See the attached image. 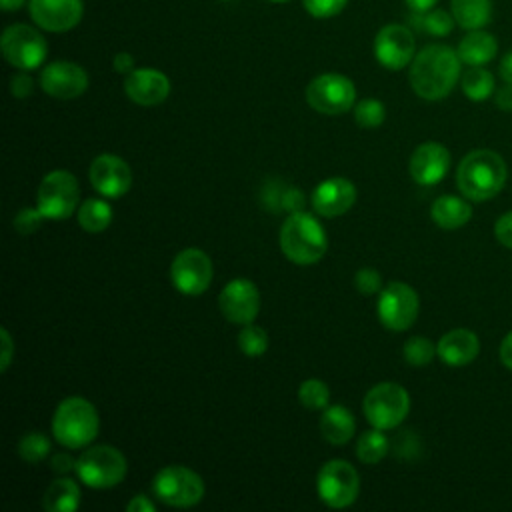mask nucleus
<instances>
[{
  "label": "nucleus",
  "mask_w": 512,
  "mask_h": 512,
  "mask_svg": "<svg viewBox=\"0 0 512 512\" xmlns=\"http://www.w3.org/2000/svg\"><path fill=\"white\" fill-rule=\"evenodd\" d=\"M460 56L446 44L422 48L410 62L408 80L412 90L424 100L446 98L460 78Z\"/></svg>",
  "instance_id": "obj_1"
},
{
  "label": "nucleus",
  "mask_w": 512,
  "mask_h": 512,
  "mask_svg": "<svg viewBox=\"0 0 512 512\" xmlns=\"http://www.w3.org/2000/svg\"><path fill=\"white\" fill-rule=\"evenodd\" d=\"M506 162L494 150H472L468 152L456 170L458 190L474 202L494 198L506 184Z\"/></svg>",
  "instance_id": "obj_2"
},
{
  "label": "nucleus",
  "mask_w": 512,
  "mask_h": 512,
  "mask_svg": "<svg viewBox=\"0 0 512 512\" xmlns=\"http://www.w3.org/2000/svg\"><path fill=\"white\" fill-rule=\"evenodd\" d=\"M328 248V236L316 216L300 210L288 214L280 228V250L282 254L300 266L318 262Z\"/></svg>",
  "instance_id": "obj_3"
},
{
  "label": "nucleus",
  "mask_w": 512,
  "mask_h": 512,
  "mask_svg": "<svg viewBox=\"0 0 512 512\" xmlns=\"http://www.w3.org/2000/svg\"><path fill=\"white\" fill-rule=\"evenodd\" d=\"M100 430L96 406L82 396L64 398L52 416V434L64 448H84L94 442Z\"/></svg>",
  "instance_id": "obj_4"
},
{
  "label": "nucleus",
  "mask_w": 512,
  "mask_h": 512,
  "mask_svg": "<svg viewBox=\"0 0 512 512\" xmlns=\"http://www.w3.org/2000/svg\"><path fill=\"white\" fill-rule=\"evenodd\" d=\"M128 472L124 454L108 444L88 446L76 460V474L88 488H112L118 486Z\"/></svg>",
  "instance_id": "obj_5"
},
{
  "label": "nucleus",
  "mask_w": 512,
  "mask_h": 512,
  "mask_svg": "<svg viewBox=\"0 0 512 512\" xmlns=\"http://www.w3.org/2000/svg\"><path fill=\"white\" fill-rule=\"evenodd\" d=\"M410 410V396L404 386L396 382H380L372 386L362 402V412L372 428L392 430Z\"/></svg>",
  "instance_id": "obj_6"
},
{
  "label": "nucleus",
  "mask_w": 512,
  "mask_h": 512,
  "mask_svg": "<svg viewBox=\"0 0 512 512\" xmlns=\"http://www.w3.org/2000/svg\"><path fill=\"white\" fill-rule=\"evenodd\" d=\"M156 498L174 508L196 506L204 496V480L192 468L170 464L156 472L152 480Z\"/></svg>",
  "instance_id": "obj_7"
},
{
  "label": "nucleus",
  "mask_w": 512,
  "mask_h": 512,
  "mask_svg": "<svg viewBox=\"0 0 512 512\" xmlns=\"http://www.w3.org/2000/svg\"><path fill=\"white\" fill-rule=\"evenodd\" d=\"M316 492L328 508H348L356 502L360 492L358 470L342 458H332L318 470Z\"/></svg>",
  "instance_id": "obj_8"
},
{
  "label": "nucleus",
  "mask_w": 512,
  "mask_h": 512,
  "mask_svg": "<svg viewBox=\"0 0 512 512\" xmlns=\"http://www.w3.org/2000/svg\"><path fill=\"white\" fill-rule=\"evenodd\" d=\"M80 186L72 172L52 170L48 172L36 192V206L48 220L70 218L78 210Z\"/></svg>",
  "instance_id": "obj_9"
},
{
  "label": "nucleus",
  "mask_w": 512,
  "mask_h": 512,
  "mask_svg": "<svg viewBox=\"0 0 512 512\" xmlns=\"http://www.w3.org/2000/svg\"><path fill=\"white\" fill-rule=\"evenodd\" d=\"M0 48L8 64L18 70L38 68L48 54L46 38L28 24H12L2 32Z\"/></svg>",
  "instance_id": "obj_10"
},
{
  "label": "nucleus",
  "mask_w": 512,
  "mask_h": 512,
  "mask_svg": "<svg viewBox=\"0 0 512 512\" xmlns=\"http://www.w3.org/2000/svg\"><path fill=\"white\" fill-rule=\"evenodd\" d=\"M356 100V88L350 78L336 72H326L310 80L306 86V102L312 110L328 116L344 114Z\"/></svg>",
  "instance_id": "obj_11"
},
{
  "label": "nucleus",
  "mask_w": 512,
  "mask_h": 512,
  "mask_svg": "<svg viewBox=\"0 0 512 512\" xmlns=\"http://www.w3.org/2000/svg\"><path fill=\"white\" fill-rule=\"evenodd\" d=\"M420 298L406 282H388L378 292V320L392 332L408 330L418 318Z\"/></svg>",
  "instance_id": "obj_12"
},
{
  "label": "nucleus",
  "mask_w": 512,
  "mask_h": 512,
  "mask_svg": "<svg viewBox=\"0 0 512 512\" xmlns=\"http://www.w3.org/2000/svg\"><path fill=\"white\" fill-rule=\"evenodd\" d=\"M212 260L200 248H184L180 250L170 264V280L172 286L186 296L202 294L212 282Z\"/></svg>",
  "instance_id": "obj_13"
},
{
  "label": "nucleus",
  "mask_w": 512,
  "mask_h": 512,
  "mask_svg": "<svg viewBox=\"0 0 512 512\" xmlns=\"http://www.w3.org/2000/svg\"><path fill=\"white\" fill-rule=\"evenodd\" d=\"M218 306L232 324H250L260 312V292L248 278L230 280L218 294Z\"/></svg>",
  "instance_id": "obj_14"
},
{
  "label": "nucleus",
  "mask_w": 512,
  "mask_h": 512,
  "mask_svg": "<svg viewBox=\"0 0 512 512\" xmlns=\"http://www.w3.org/2000/svg\"><path fill=\"white\" fill-rule=\"evenodd\" d=\"M416 42L410 28L402 24H386L374 38V56L388 70H402L414 58Z\"/></svg>",
  "instance_id": "obj_15"
},
{
  "label": "nucleus",
  "mask_w": 512,
  "mask_h": 512,
  "mask_svg": "<svg viewBox=\"0 0 512 512\" xmlns=\"http://www.w3.org/2000/svg\"><path fill=\"white\" fill-rule=\"evenodd\" d=\"M40 86L42 90L58 100H72L86 92L88 88V74L86 70L68 60H56L42 68L40 72Z\"/></svg>",
  "instance_id": "obj_16"
},
{
  "label": "nucleus",
  "mask_w": 512,
  "mask_h": 512,
  "mask_svg": "<svg viewBox=\"0 0 512 512\" xmlns=\"http://www.w3.org/2000/svg\"><path fill=\"white\" fill-rule=\"evenodd\" d=\"M90 184L104 198H120L132 186V168L128 162L116 154H100L92 160Z\"/></svg>",
  "instance_id": "obj_17"
},
{
  "label": "nucleus",
  "mask_w": 512,
  "mask_h": 512,
  "mask_svg": "<svg viewBox=\"0 0 512 512\" xmlns=\"http://www.w3.org/2000/svg\"><path fill=\"white\" fill-rule=\"evenodd\" d=\"M28 14L42 30L68 32L80 24L82 0H28Z\"/></svg>",
  "instance_id": "obj_18"
},
{
  "label": "nucleus",
  "mask_w": 512,
  "mask_h": 512,
  "mask_svg": "<svg viewBox=\"0 0 512 512\" xmlns=\"http://www.w3.org/2000/svg\"><path fill=\"white\" fill-rule=\"evenodd\" d=\"M408 170L416 184L434 186L450 170V152L440 142H424L412 152Z\"/></svg>",
  "instance_id": "obj_19"
},
{
  "label": "nucleus",
  "mask_w": 512,
  "mask_h": 512,
  "mask_svg": "<svg viewBox=\"0 0 512 512\" xmlns=\"http://www.w3.org/2000/svg\"><path fill=\"white\" fill-rule=\"evenodd\" d=\"M310 202L314 212L324 218L342 216L356 202V186L342 176L326 178L312 190Z\"/></svg>",
  "instance_id": "obj_20"
},
{
  "label": "nucleus",
  "mask_w": 512,
  "mask_h": 512,
  "mask_svg": "<svg viewBox=\"0 0 512 512\" xmlns=\"http://www.w3.org/2000/svg\"><path fill=\"white\" fill-rule=\"evenodd\" d=\"M124 92L138 106H156L168 98L170 80L156 68H134L124 78Z\"/></svg>",
  "instance_id": "obj_21"
},
{
  "label": "nucleus",
  "mask_w": 512,
  "mask_h": 512,
  "mask_svg": "<svg viewBox=\"0 0 512 512\" xmlns=\"http://www.w3.org/2000/svg\"><path fill=\"white\" fill-rule=\"evenodd\" d=\"M478 352V336L466 328H454L446 332L436 344V354L448 366H466L478 356Z\"/></svg>",
  "instance_id": "obj_22"
},
{
  "label": "nucleus",
  "mask_w": 512,
  "mask_h": 512,
  "mask_svg": "<svg viewBox=\"0 0 512 512\" xmlns=\"http://www.w3.org/2000/svg\"><path fill=\"white\" fill-rule=\"evenodd\" d=\"M354 430H356V420L346 406L342 404L326 406L324 414L320 416V434L324 436L326 442L334 446H342L352 440Z\"/></svg>",
  "instance_id": "obj_23"
},
{
  "label": "nucleus",
  "mask_w": 512,
  "mask_h": 512,
  "mask_svg": "<svg viewBox=\"0 0 512 512\" xmlns=\"http://www.w3.org/2000/svg\"><path fill=\"white\" fill-rule=\"evenodd\" d=\"M458 56L468 66H482L490 62L498 52V42L484 30H470L458 44Z\"/></svg>",
  "instance_id": "obj_24"
},
{
  "label": "nucleus",
  "mask_w": 512,
  "mask_h": 512,
  "mask_svg": "<svg viewBox=\"0 0 512 512\" xmlns=\"http://www.w3.org/2000/svg\"><path fill=\"white\" fill-rule=\"evenodd\" d=\"M430 216L440 228L456 230V228H462L464 224H468V220L472 218V208L464 198L446 194L432 202Z\"/></svg>",
  "instance_id": "obj_25"
},
{
  "label": "nucleus",
  "mask_w": 512,
  "mask_h": 512,
  "mask_svg": "<svg viewBox=\"0 0 512 512\" xmlns=\"http://www.w3.org/2000/svg\"><path fill=\"white\" fill-rule=\"evenodd\" d=\"M80 486L72 478H56L44 492L42 506L48 512H74L80 506Z\"/></svg>",
  "instance_id": "obj_26"
},
{
  "label": "nucleus",
  "mask_w": 512,
  "mask_h": 512,
  "mask_svg": "<svg viewBox=\"0 0 512 512\" xmlns=\"http://www.w3.org/2000/svg\"><path fill=\"white\" fill-rule=\"evenodd\" d=\"M452 16L458 26L478 30L490 22L492 0H450Z\"/></svg>",
  "instance_id": "obj_27"
},
{
  "label": "nucleus",
  "mask_w": 512,
  "mask_h": 512,
  "mask_svg": "<svg viewBox=\"0 0 512 512\" xmlns=\"http://www.w3.org/2000/svg\"><path fill=\"white\" fill-rule=\"evenodd\" d=\"M112 216L114 214H112L110 204L102 198H86L76 210L80 228L86 232H92V234L106 230L112 222Z\"/></svg>",
  "instance_id": "obj_28"
},
{
  "label": "nucleus",
  "mask_w": 512,
  "mask_h": 512,
  "mask_svg": "<svg viewBox=\"0 0 512 512\" xmlns=\"http://www.w3.org/2000/svg\"><path fill=\"white\" fill-rule=\"evenodd\" d=\"M390 442L380 428L366 430L356 440V456L364 464H378L388 454Z\"/></svg>",
  "instance_id": "obj_29"
},
{
  "label": "nucleus",
  "mask_w": 512,
  "mask_h": 512,
  "mask_svg": "<svg viewBox=\"0 0 512 512\" xmlns=\"http://www.w3.org/2000/svg\"><path fill=\"white\" fill-rule=\"evenodd\" d=\"M462 92L472 102H482L494 92V76L482 66H470L462 76Z\"/></svg>",
  "instance_id": "obj_30"
},
{
  "label": "nucleus",
  "mask_w": 512,
  "mask_h": 512,
  "mask_svg": "<svg viewBox=\"0 0 512 512\" xmlns=\"http://www.w3.org/2000/svg\"><path fill=\"white\" fill-rule=\"evenodd\" d=\"M412 22L416 28H420L426 34L446 36L452 32L456 20L446 10L436 8V10H428V12H416V16H412Z\"/></svg>",
  "instance_id": "obj_31"
},
{
  "label": "nucleus",
  "mask_w": 512,
  "mask_h": 512,
  "mask_svg": "<svg viewBox=\"0 0 512 512\" xmlns=\"http://www.w3.org/2000/svg\"><path fill=\"white\" fill-rule=\"evenodd\" d=\"M50 440L46 434L34 430V432H26L20 440H18V454L24 462L28 464H38L42 462L48 454H50Z\"/></svg>",
  "instance_id": "obj_32"
},
{
  "label": "nucleus",
  "mask_w": 512,
  "mask_h": 512,
  "mask_svg": "<svg viewBox=\"0 0 512 512\" xmlns=\"http://www.w3.org/2000/svg\"><path fill=\"white\" fill-rule=\"evenodd\" d=\"M238 348L248 358H258L268 350V334L256 324H244L238 334Z\"/></svg>",
  "instance_id": "obj_33"
},
{
  "label": "nucleus",
  "mask_w": 512,
  "mask_h": 512,
  "mask_svg": "<svg viewBox=\"0 0 512 512\" xmlns=\"http://www.w3.org/2000/svg\"><path fill=\"white\" fill-rule=\"evenodd\" d=\"M298 400L308 410H322L330 402V390L326 382L318 378H308L298 388Z\"/></svg>",
  "instance_id": "obj_34"
},
{
  "label": "nucleus",
  "mask_w": 512,
  "mask_h": 512,
  "mask_svg": "<svg viewBox=\"0 0 512 512\" xmlns=\"http://www.w3.org/2000/svg\"><path fill=\"white\" fill-rule=\"evenodd\" d=\"M402 354L410 366L420 368V366H426L432 362V358L436 354V346L424 336H412L404 342Z\"/></svg>",
  "instance_id": "obj_35"
},
{
  "label": "nucleus",
  "mask_w": 512,
  "mask_h": 512,
  "mask_svg": "<svg viewBox=\"0 0 512 512\" xmlns=\"http://www.w3.org/2000/svg\"><path fill=\"white\" fill-rule=\"evenodd\" d=\"M386 118V108L376 98H364L354 106V120L362 128H378Z\"/></svg>",
  "instance_id": "obj_36"
},
{
  "label": "nucleus",
  "mask_w": 512,
  "mask_h": 512,
  "mask_svg": "<svg viewBox=\"0 0 512 512\" xmlns=\"http://www.w3.org/2000/svg\"><path fill=\"white\" fill-rule=\"evenodd\" d=\"M44 220H46V216L42 214V210H40L38 206H34V208L24 206V208L18 210V214L14 216V228H16V232H20V234H32V232H36V230L42 226Z\"/></svg>",
  "instance_id": "obj_37"
},
{
  "label": "nucleus",
  "mask_w": 512,
  "mask_h": 512,
  "mask_svg": "<svg viewBox=\"0 0 512 512\" xmlns=\"http://www.w3.org/2000/svg\"><path fill=\"white\" fill-rule=\"evenodd\" d=\"M302 4L314 18H332L346 8L348 0H302Z\"/></svg>",
  "instance_id": "obj_38"
},
{
  "label": "nucleus",
  "mask_w": 512,
  "mask_h": 512,
  "mask_svg": "<svg viewBox=\"0 0 512 512\" xmlns=\"http://www.w3.org/2000/svg\"><path fill=\"white\" fill-rule=\"evenodd\" d=\"M354 284H356L358 292L364 296H372L382 290V278H380L378 270L370 268V266H364L354 274Z\"/></svg>",
  "instance_id": "obj_39"
},
{
  "label": "nucleus",
  "mask_w": 512,
  "mask_h": 512,
  "mask_svg": "<svg viewBox=\"0 0 512 512\" xmlns=\"http://www.w3.org/2000/svg\"><path fill=\"white\" fill-rule=\"evenodd\" d=\"M304 204H306V198H304L300 188L284 186L282 196H280V210H284L288 214H294V212L304 210Z\"/></svg>",
  "instance_id": "obj_40"
},
{
  "label": "nucleus",
  "mask_w": 512,
  "mask_h": 512,
  "mask_svg": "<svg viewBox=\"0 0 512 512\" xmlns=\"http://www.w3.org/2000/svg\"><path fill=\"white\" fill-rule=\"evenodd\" d=\"M34 90V80L28 74V70H20L10 78V92L14 98H28Z\"/></svg>",
  "instance_id": "obj_41"
},
{
  "label": "nucleus",
  "mask_w": 512,
  "mask_h": 512,
  "mask_svg": "<svg viewBox=\"0 0 512 512\" xmlns=\"http://www.w3.org/2000/svg\"><path fill=\"white\" fill-rule=\"evenodd\" d=\"M494 234L498 238V242L506 248H512V210L502 214L498 220H496V226H494Z\"/></svg>",
  "instance_id": "obj_42"
},
{
  "label": "nucleus",
  "mask_w": 512,
  "mask_h": 512,
  "mask_svg": "<svg viewBox=\"0 0 512 512\" xmlns=\"http://www.w3.org/2000/svg\"><path fill=\"white\" fill-rule=\"evenodd\" d=\"M0 342H2V352H0V372H6L12 358H14V340L6 328L0 330Z\"/></svg>",
  "instance_id": "obj_43"
},
{
  "label": "nucleus",
  "mask_w": 512,
  "mask_h": 512,
  "mask_svg": "<svg viewBox=\"0 0 512 512\" xmlns=\"http://www.w3.org/2000/svg\"><path fill=\"white\" fill-rule=\"evenodd\" d=\"M50 468L56 472V474H68L72 470H76V460L70 456V454H64V452H58L50 458Z\"/></svg>",
  "instance_id": "obj_44"
},
{
  "label": "nucleus",
  "mask_w": 512,
  "mask_h": 512,
  "mask_svg": "<svg viewBox=\"0 0 512 512\" xmlns=\"http://www.w3.org/2000/svg\"><path fill=\"white\" fill-rule=\"evenodd\" d=\"M154 502L144 496V494H136L128 504H126V510L128 512H154Z\"/></svg>",
  "instance_id": "obj_45"
},
{
  "label": "nucleus",
  "mask_w": 512,
  "mask_h": 512,
  "mask_svg": "<svg viewBox=\"0 0 512 512\" xmlns=\"http://www.w3.org/2000/svg\"><path fill=\"white\" fill-rule=\"evenodd\" d=\"M112 66H114V70L120 72V74H130V72L134 70V58H132V54H128V52H118V54L114 56V60H112Z\"/></svg>",
  "instance_id": "obj_46"
},
{
  "label": "nucleus",
  "mask_w": 512,
  "mask_h": 512,
  "mask_svg": "<svg viewBox=\"0 0 512 512\" xmlns=\"http://www.w3.org/2000/svg\"><path fill=\"white\" fill-rule=\"evenodd\" d=\"M500 362L508 368V370H512V332H508L504 338H502V342H500Z\"/></svg>",
  "instance_id": "obj_47"
},
{
  "label": "nucleus",
  "mask_w": 512,
  "mask_h": 512,
  "mask_svg": "<svg viewBox=\"0 0 512 512\" xmlns=\"http://www.w3.org/2000/svg\"><path fill=\"white\" fill-rule=\"evenodd\" d=\"M496 104H498V108H502L506 112H512V84L506 82V86H502L496 92Z\"/></svg>",
  "instance_id": "obj_48"
},
{
  "label": "nucleus",
  "mask_w": 512,
  "mask_h": 512,
  "mask_svg": "<svg viewBox=\"0 0 512 512\" xmlns=\"http://www.w3.org/2000/svg\"><path fill=\"white\" fill-rule=\"evenodd\" d=\"M412 12H428L436 6L438 0H404Z\"/></svg>",
  "instance_id": "obj_49"
},
{
  "label": "nucleus",
  "mask_w": 512,
  "mask_h": 512,
  "mask_svg": "<svg viewBox=\"0 0 512 512\" xmlns=\"http://www.w3.org/2000/svg\"><path fill=\"white\" fill-rule=\"evenodd\" d=\"M500 76L504 82L512 84V52H508L500 62Z\"/></svg>",
  "instance_id": "obj_50"
},
{
  "label": "nucleus",
  "mask_w": 512,
  "mask_h": 512,
  "mask_svg": "<svg viewBox=\"0 0 512 512\" xmlns=\"http://www.w3.org/2000/svg\"><path fill=\"white\" fill-rule=\"evenodd\" d=\"M26 0H0L2 4V10L4 12H14V10H20L24 6Z\"/></svg>",
  "instance_id": "obj_51"
},
{
  "label": "nucleus",
  "mask_w": 512,
  "mask_h": 512,
  "mask_svg": "<svg viewBox=\"0 0 512 512\" xmlns=\"http://www.w3.org/2000/svg\"><path fill=\"white\" fill-rule=\"evenodd\" d=\"M270 2H288V0H270Z\"/></svg>",
  "instance_id": "obj_52"
}]
</instances>
